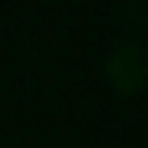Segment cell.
Returning a JSON list of instances; mask_svg holds the SVG:
<instances>
[{
	"label": "cell",
	"instance_id": "1",
	"mask_svg": "<svg viewBox=\"0 0 148 148\" xmlns=\"http://www.w3.org/2000/svg\"><path fill=\"white\" fill-rule=\"evenodd\" d=\"M106 79L115 92L135 95L145 89L148 79V56L138 43H119L106 59Z\"/></svg>",
	"mask_w": 148,
	"mask_h": 148
}]
</instances>
